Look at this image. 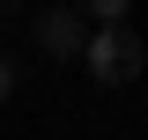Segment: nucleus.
Returning a JSON list of instances; mask_svg holds the SVG:
<instances>
[{
	"mask_svg": "<svg viewBox=\"0 0 148 140\" xmlns=\"http://www.w3.org/2000/svg\"><path fill=\"white\" fill-rule=\"evenodd\" d=\"M126 15H133V0H82V22H96V30H111Z\"/></svg>",
	"mask_w": 148,
	"mask_h": 140,
	"instance_id": "obj_3",
	"label": "nucleus"
},
{
	"mask_svg": "<svg viewBox=\"0 0 148 140\" xmlns=\"http://www.w3.org/2000/svg\"><path fill=\"white\" fill-rule=\"evenodd\" d=\"M82 59H89V74H96L104 88H126V81H141L148 44H141V30H133V22H111V30H89Z\"/></svg>",
	"mask_w": 148,
	"mask_h": 140,
	"instance_id": "obj_1",
	"label": "nucleus"
},
{
	"mask_svg": "<svg viewBox=\"0 0 148 140\" xmlns=\"http://www.w3.org/2000/svg\"><path fill=\"white\" fill-rule=\"evenodd\" d=\"M0 96H15V59H0Z\"/></svg>",
	"mask_w": 148,
	"mask_h": 140,
	"instance_id": "obj_4",
	"label": "nucleus"
},
{
	"mask_svg": "<svg viewBox=\"0 0 148 140\" xmlns=\"http://www.w3.org/2000/svg\"><path fill=\"white\" fill-rule=\"evenodd\" d=\"M37 44H45L52 59H82V44H89L82 7H45V15H37Z\"/></svg>",
	"mask_w": 148,
	"mask_h": 140,
	"instance_id": "obj_2",
	"label": "nucleus"
}]
</instances>
